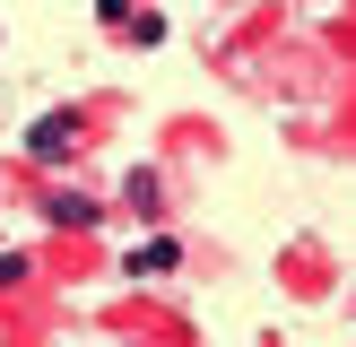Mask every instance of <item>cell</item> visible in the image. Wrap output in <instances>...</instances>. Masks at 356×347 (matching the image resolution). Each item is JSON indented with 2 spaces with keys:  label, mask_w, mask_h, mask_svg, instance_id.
<instances>
[{
  "label": "cell",
  "mask_w": 356,
  "mask_h": 347,
  "mask_svg": "<svg viewBox=\"0 0 356 347\" xmlns=\"http://www.w3.org/2000/svg\"><path fill=\"white\" fill-rule=\"evenodd\" d=\"M70 148H79V113H44L26 130V156H35V165H61Z\"/></svg>",
  "instance_id": "6da1fadb"
},
{
  "label": "cell",
  "mask_w": 356,
  "mask_h": 347,
  "mask_svg": "<svg viewBox=\"0 0 356 347\" xmlns=\"http://www.w3.org/2000/svg\"><path fill=\"white\" fill-rule=\"evenodd\" d=\"M44 217H52V226H96V200H79V191H61V200H52Z\"/></svg>",
  "instance_id": "7a4b0ae2"
},
{
  "label": "cell",
  "mask_w": 356,
  "mask_h": 347,
  "mask_svg": "<svg viewBox=\"0 0 356 347\" xmlns=\"http://www.w3.org/2000/svg\"><path fill=\"white\" fill-rule=\"evenodd\" d=\"M174 260H183V252H174V243H139V252H131V278H139V269L156 278V269H174Z\"/></svg>",
  "instance_id": "3957f363"
},
{
  "label": "cell",
  "mask_w": 356,
  "mask_h": 347,
  "mask_svg": "<svg viewBox=\"0 0 356 347\" xmlns=\"http://www.w3.org/2000/svg\"><path fill=\"white\" fill-rule=\"evenodd\" d=\"M26 278V252H0V287H17Z\"/></svg>",
  "instance_id": "277c9868"
}]
</instances>
